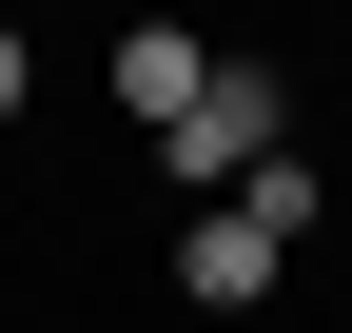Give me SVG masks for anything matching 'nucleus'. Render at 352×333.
Segmentation results:
<instances>
[{
    "label": "nucleus",
    "instance_id": "7ed1b4c3",
    "mask_svg": "<svg viewBox=\"0 0 352 333\" xmlns=\"http://www.w3.org/2000/svg\"><path fill=\"white\" fill-rule=\"evenodd\" d=\"M196 39H176V20H138V39H118V118H138V138H176V118H196Z\"/></svg>",
    "mask_w": 352,
    "mask_h": 333
},
{
    "label": "nucleus",
    "instance_id": "f03ea898",
    "mask_svg": "<svg viewBox=\"0 0 352 333\" xmlns=\"http://www.w3.org/2000/svg\"><path fill=\"white\" fill-rule=\"evenodd\" d=\"M176 294H196V314H254V294H274V235H254L235 196H215V216L176 235Z\"/></svg>",
    "mask_w": 352,
    "mask_h": 333
},
{
    "label": "nucleus",
    "instance_id": "39448f33",
    "mask_svg": "<svg viewBox=\"0 0 352 333\" xmlns=\"http://www.w3.org/2000/svg\"><path fill=\"white\" fill-rule=\"evenodd\" d=\"M0 118H20V39H0Z\"/></svg>",
    "mask_w": 352,
    "mask_h": 333
},
{
    "label": "nucleus",
    "instance_id": "f257e3e1",
    "mask_svg": "<svg viewBox=\"0 0 352 333\" xmlns=\"http://www.w3.org/2000/svg\"><path fill=\"white\" fill-rule=\"evenodd\" d=\"M254 157H294V98H274L254 59H215V78H196V118L157 138V177H176V196H235Z\"/></svg>",
    "mask_w": 352,
    "mask_h": 333
},
{
    "label": "nucleus",
    "instance_id": "20e7f679",
    "mask_svg": "<svg viewBox=\"0 0 352 333\" xmlns=\"http://www.w3.org/2000/svg\"><path fill=\"white\" fill-rule=\"evenodd\" d=\"M235 216H254V235L294 255V235H314V157H254V177H235Z\"/></svg>",
    "mask_w": 352,
    "mask_h": 333
}]
</instances>
